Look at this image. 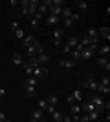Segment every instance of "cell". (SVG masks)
<instances>
[{"label":"cell","mask_w":110,"mask_h":122,"mask_svg":"<svg viewBox=\"0 0 110 122\" xmlns=\"http://www.w3.org/2000/svg\"><path fill=\"white\" fill-rule=\"evenodd\" d=\"M90 102L95 106V111H99V113L105 111V100H103V95H97V93H94V95L90 97Z\"/></svg>","instance_id":"obj_1"},{"label":"cell","mask_w":110,"mask_h":122,"mask_svg":"<svg viewBox=\"0 0 110 122\" xmlns=\"http://www.w3.org/2000/svg\"><path fill=\"white\" fill-rule=\"evenodd\" d=\"M46 75H48V67L46 66H37V67H33V75L31 76H35L37 80L42 78V76H46Z\"/></svg>","instance_id":"obj_2"},{"label":"cell","mask_w":110,"mask_h":122,"mask_svg":"<svg viewBox=\"0 0 110 122\" xmlns=\"http://www.w3.org/2000/svg\"><path fill=\"white\" fill-rule=\"evenodd\" d=\"M83 87H86V89H92V91H95L97 89V82L92 78V76H86L83 80Z\"/></svg>","instance_id":"obj_3"},{"label":"cell","mask_w":110,"mask_h":122,"mask_svg":"<svg viewBox=\"0 0 110 122\" xmlns=\"http://www.w3.org/2000/svg\"><path fill=\"white\" fill-rule=\"evenodd\" d=\"M37 42H39V40H37L33 35H26L24 38H22V47L26 49V47H29V46H35Z\"/></svg>","instance_id":"obj_4"},{"label":"cell","mask_w":110,"mask_h":122,"mask_svg":"<svg viewBox=\"0 0 110 122\" xmlns=\"http://www.w3.org/2000/svg\"><path fill=\"white\" fill-rule=\"evenodd\" d=\"M97 35L103 36V38L106 40V44H108V40H110V27H108V25H103V27H99V29H97Z\"/></svg>","instance_id":"obj_5"},{"label":"cell","mask_w":110,"mask_h":122,"mask_svg":"<svg viewBox=\"0 0 110 122\" xmlns=\"http://www.w3.org/2000/svg\"><path fill=\"white\" fill-rule=\"evenodd\" d=\"M59 66H61V69H72V67H75V60L66 58V60H61V62H59Z\"/></svg>","instance_id":"obj_6"},{"label":"cell","mask_w":110,"mask_h":122,"mask_svg":"<svg viewBox=\"0 0 110 122\" xmlns=\"http://www.w3.org/2000/svg\"><path fill=\"white\" fill-rule=\"evenodd\" d=\"M95 51L94 49H90V47H84L83 51H81V60H90L92 56H94Z\"/></svg>","instance_id":"obj_7"},{"label":"cell","mask_w":110,"mask_h":122,"mask_svg":"<svg viewBox=\"0 0 110 122\" xmlns=\"http://www.w3.org/2000/svg\"><path fill=\"white\" fill-rule=\"evenodd\" d=\"M97 64H99V67H101V69H106V71L110 69V60H108V56H99Z\"/></svg>","instance_id":"obj_8"},{"label":"cell","mask_w":110,"mask_h":122,"mask_svg":"<svg viewBox=\"0 0 110 122\" xmlns=\"http://www.w3.org/2000/svg\"><path fill=\"white\" fill-rule=\"evenodd\" d=\"M11 60H13V64H15V66H22V64H24V56L20 55V53H18V51H17V53H13V56H11Z\"/></svg>","instance_id":"obj_9"},{"label":"cell","mask_w":110,"mask_h":122,"mask_svg":"<svg viewBox=\"0 0 110 122\" xmlns=\"http://www.w3.org/2000/svg\"><path fill=\"white\" fill-rule=\"evenodd\" d=\"M81 113H83V109H81V104H79V102L70 104V115H81Z\"/></svg>","instance_id":"obj_10"},{"label":"cell","mask_w":110,"mask_h":122,"mask_svg":"<svg viewBox=\"0 0 110 122\" xmlns=\"http://www.w3.org/2000/svg\"><path fill=\"white\" fill-rule=\"evenodd\" d=\"M59 22H61V16H53V15H48V18L44 20V24H46V25H57Z\"/></svg>","instance_id":"obj_11"},{"label":"cell","mask_w":110,"mask_h":122,"mask_svg":"<svg viewBox=\"0 0 110 122\" xmlns=\"http://www.w3.org/2000/svg\"><path fill=\"white\" fill-rule=\"evenodd\" d=\"M48 13L50 15H53V16H61V13H63V7L61 5H50V9H48Z\"/></svg>","instance_id":"obj_12"},{"label":"cell","mask_w":110,"mask_h":122,"mask_svg":"<svg viewBox=\"0 0 110 122\" xmlns=\"http://www.w3.org/2000/svg\"><path fill=\"white\" fill-rule=\"evenodd\" d=\"M35 58H37V62H39L41 66H44V64L50 62V55H48V53H41V55H37Z\"/></svg>","instance_id":"obj_13"},{"label":"cell","mask_w":110,"mask_h":122,"mask_svg":"<svg viewBox=\"0 0 110 122\" xmlns=\"http://www.w3.org/2000/svg\"><path fill=\"white\" fill-rule=\"evenodd\" d=\"M44 100L48 102V106H57V102H59V97L55 95V93H52V95H48V98H44Z\"/></svg>","instance_id":"obj_14"},{"label":"cell","mask_w":110,"mask_h":122,"mask_svg":"<svg viewBox=\"0 0 110 122\" xmlns=\"http://www.w3.org/2000/svg\"><path fill=\"white\" fill-rule=\"evenodd\" d=\"M37 44H41V42H37ZM37 44H35V46L26 47V56H28V58H33V56H37Z\"/></svg>","instance_id":"obj_15"},{"label":"cell","mask_w":110,"mask_h":122,"mask_svg":"<svg viewBox=\"0 0 110 122\" xmlns=\"http://www.w3.org/2000/svg\"><path fill=\"white\" fill-rule=\"evenodd\" d=\"M97 53H99V56H108L110 46H108V44H103V46H99V47H97Z\"/></svg>","instance_id":"obj_16"},{"label":"cell","mask_w":110,"mask_h":122,"mask_svg":"<svg viewBox=\"0 0 110 122\" xmlns=\"http://www.w3.org/2000/svg\"><path fill=\"white\" fill-rule=\"evenodd\" d=\"M97 95H108L110 93V86H101L99 82H97V89H95Z\"/></svg>","instance_id":"obj_17"},{"label":"cell","mask_w":110,"mask_h":122,"mask_svg":"<svg viewBox=\"0 0 110 122\" xmlns=\"http://www.w3.org/2000/svg\"><path fill=\"white\" fill-rule=\"evenodd\" d=\"M42 109H35V111H33V115H31V122H39L41 120V118H44V115H42Z\"/></svg>","instance_id":"obj_18"},{"label":"cell","mask_w":110,"mask_h":122,"mask_svg":"<svg viewBox=\"0 0 110 122\" xmlns=\"http://www.w3.org/2000/svg\"><path fill=\"white\" fill-rule=\"evenodd\" d=\"M24 91H26V97H35L37 95V87H33V86H24Z\"/></svg>","instance_id":"obj_19"},{"label":"cell","mask_w":110,"mask_h":122,"mask_svg":"<svg viewBox=\"0 0 110 122\" xmlns=\"http://www.w3.org/2000/svg\"><path fill=\"white\" fill-rule=\"evenodd\" d=\"M63 33H64L63 27H55V29H53V40H61V38H63Z\"/></svg>","instance_id":"obj_20"},{"label":"cell","mask_w":110,"mask_h":122,"mask_svg":"<svg viewBox=\"0 0 110 122\" xmlns=\"http://www.w3.org/2000/svg\"><path fill=\"white\" fill-rule=\"evenodd\" d=\"M72 97H73V100H75V102L81 104V100H83V91H81V89H75V91L72 93Z\"/></svg>","instance_id":"obj_21"},{"label":"cell","mask_w":110,"mask_h":122,"mask_svg":"<svg viewBox=\"0 0 110 122\" xmlns=\"http://www.w3.org/2000/svg\"><path fill=\"white\" fill-rule=\"evenodd\" d=\"M77 44H79V40H77V36H70V38H68V42H66V46H68L70 49H73V47L77 46Z\"/></svg>","instance_id":"obj_22"},{"label":"cell","mask_w":110,"mask_h":122,"mask_svg":"<svg viewBox=\"0 0 110 122\" xmlns=\"http://www.w3.org/2000/svg\"><path fill=\"white\" fill-rule=\"evenodd\" d=\"M72 15H73L72 7H63V13H61V18H70Z\"/></svg>","instance_id":"obj_23"},{"label":"cell","mask_w":110,"mask_h":122,"mask_svg":"<svg viewBox=\"0 0 110 122\" xmlns=\"http://www.w3.org/2000/svg\"><path fill=\"white\" fill-rule=\"evenodd\" d=\"M37 84H39V80L35 76H28V80L24 82V86H33V87H37Z\"/></svg>","instance_id":"obj_24"},{"label":"cell","mask_w":110,"mask_h":122,"mask_svg":"<svg viewBox=\"0 0 110 122\" xmlns=\"http://www.w3.org/2000/svg\"><path fill=\"white\" fill-rule=\"evenodd\" d=\"M86 115H88L90 122H94V120H97V118H99V115H101V113H99V111H95V109H94V111H90V113H86Z\"/></svg>","instance_id":"obj_25"},{"label":"cell","mask_w":110,"mask_h":122,"mask_svg":"<svg viewBox=\"0 0 110 122\" xmlns=\"http://www.w3.org/2000/svg\"><path fill=\"white\" fill-rule=\"evenodd\" d=\"M37 106H39V109H42V111H46V109H48V102L44 100V98H39V102H37Z\"/></svg>","instance_id":"obj_26"},{"label":"cell","mask_w":110,"mask_h":122,"mask_svg":"<svg viewBox=\"0 0 110 122\" xmlns=\"http://www.w3.org/2000/svg\"><path fill=\"white\" fill-rule=\"evenodd\" d=\"M77 9L79 11H86L88 9V4H86L84 0H77Z\"/></svg>","instance_id":"obj_27"},{"label":"cell","mask_w":110,"mask_h":122,"mask_svg":"<svg viewBox=\"0 0 110 122\" xmlns=\"http://www.w3.org/2000/svg\"><path fill=\"white\" fill-rule=\"evenodd\" d=\"M52 115H53V120H55V122H61V120H63V115H64V113H61V111H57V109H55Z\"/></svg>","instance_id":"obj_28"},{"label":"cell","mask_w":110,"mask_h":122,"mask_svg":"<svg viewBox=\"0 0 110 122\" xmlns=\"http://www.w3.org/2000/svg\"><path fill=\"white\" fill-rule=\"evenodd\" d=\"M61 20H63V29H64V27H66V29H70V27L73 25V22L70 20V18H61Z\"/></svg>","instance_id":"obj_29"},{"label":"cell","mask_w":110,"mask_h":122,"mask_svg":"<svg viewBox=\"0 0 110 122\" xmlns=\"http://www.w3.org/2000/svg\"><path fill=\"white\" fill-rule=\"evenodd\" d=\"M9 27H11L13 31L20 29V24H18V20H11V22H9Z\"/></svg>","instance_id":"obj_30"},{"label":"cell","mask_w":110,"mask_h":122,"mask_svg":"<svg viewBox=\"0 0 110 122\" xmlns=\"http://www.w3.org/2000/svg\"><path fill=\"white\" fill-rule=\"evenodd\" d=\"M70 20H72L73 24H77V22H81V15H79V13H73V15L70 16Z\"/></svg>","instance_id":"obj_31"},{"label":"cell","mask_w":110,"mask_h":122,"mask_svg":"<svg viewBox=\"0 0 110 122\" xmlns=\"http://www.w3.org/2000/svg\"><path fill=\"white\" fill-rule=\"evenodd\" d=\"M15 36H17V38H18V40H22V38L26 36V33H24V31H22V29H17V31H15Z\"/></svg>","instance_id":"obj_32"},{"label":"cell","mask_w":110,"mask_h":122,"mask_svg":"<svg viewBox=\"0 0 110 122\" xmlns=\"http://www.w3.org/2000/svg\"><path fill=\"white\" fill-rule=\"evenodd\" d=\"M99 84L101 86H110V76H103V78L99 80Z\"/></svg>","instance_id":"obj_33"},{"label":"cell","mask_w":110,"mask_h":122,"mask_svg":"<svg viewBox=\"0 0 110 122\" xmlns=\"http://www.w3.org/2000/svg\"><path fill=\"white\" fill-rule=\"evenodd\" d=\"M28 20H29V25H31L33 29H37V27H39V20H35L33 16H31V18H28Z\"/></svg>","instance_id":"obj_34"},{"label":"cell","mask_w":110,"mask_h":122,"mask_svg":"<svg viewBox=\"0 0 110 122\" xmlns=\"http://www.w3.org/2000/svg\"><path fill=\"white\" fill-rule=\"evenodd\" d=\"M61 122H72V115H63V120Z\"/></svg>","instance_id":"obj_35"},{"label":"cell","mask_w":110,"mask_h":122,"mask_svg":"<svg viewBox=\"0 0 110 122\" xmlns=\"http://www.w3.org/2000/svg\"><path fill=\"white\" fill-rule=\"evenodd\" d=\"M66 102H68V104H73V102H75V100H73V97H72V93L66 97Z\"/></svg>","instance_id":"obj_36"},{"label":"cell","mask_w":110,"mask_h":122,"mask_svg":"<svg viewBox=\"0 0 110 122\" xmlns=\"http://www.w3.org/2000/svg\"><path fill=\"white\" fill-rule=\"evenodd\" d=\"M53 46H55V47H61V46H63V40H53Z\"/></svg>","instance_id":"obj_37"},{"label":"cell","mask_w":110,"mask_h":122,"mask_svg":"<svg viewBox=\"0 0 110 122\" xmlns=\"http://www.w3.org/2000/svg\"><path fill=\"white\" fill-rule=\"evenodd\" d=\"M70 51H72V49H70L66 44H63V53H70Z\"/></svg>","instance_id":"obj_38"},{"label":"cell","mask_w":110,"mask_h":122,"mask_svg":"<svg viewBox=\"0 0 110 122\" xmlns=\"http://www.w3.org/2000/svg\"><path fill=\"white\" fill-rule=\"evenodd\" d=\"M6 120V115H4V111H0V122H4Z\"/></svg>","instance_id":"obj_39"},{"label":"cell","mask_w":110,"mask_h":122,"mask_svg":"<svg viewBox=\"0 0 110 122\" xmlns=\"http://www.w3.org/2000/svg\"><path fill=\"white\" fill-rule=\"evenodd\" d=\"M9 5H13V7H15V5H18V2H17V0H9Z\"/></svg>","instance_id":"obj_40"},{"label":"cell","mask_w":110,"mask_h":122,"mask_svg":"<svg viewBox=\"0 0 110 122\" xmlns=\"http://www.w3.org/2000/svg\"><path fill=\"white\" fill-rule=\"evenodd\" d=\"M46 111H48V113H53V111H55V107H53V106H48Z\"/></svg>","instance_id":"obj_41"},{"label":"cell","mask_w":110,"mask_h":122,"mask_svg":"<svg viewBox=\"0 0 110 122\" xmlns=\"http://www.w3.org/2000/svg\"><path fill=\"white\" fill-rule=\"evenodd\" d=\"M0 97H6V89L4 87H0Z\"/></svg>","instance_id":"obj_42"},{"label":"cell","mask_w":110,"mask_h":122,"mask_svg":"<svg viewBox=\"0 0 110 122\" xmlns=\"http://www.w3.org/2000/svg\"><path fill=\"white\" fill-rule=\"evenodd\" d=\"M39 122H48V120H46V118H41V120H39Z\"/></svg>","instance_id":"obj_43"},{"label":"cell","mask_w":110,"mask_h":122,"mask_svg":"<svg viewBox=\"0 0 110 122\" xmlns=\"http://www.w3.org/2000/svg\"><path fill=\"white\" fill-rule=\"evenodd\" d=\"M4 122H11V120H9V118H6V120H4Z\"/></svg>","instance_id":"obj_44"}]
</instances>
